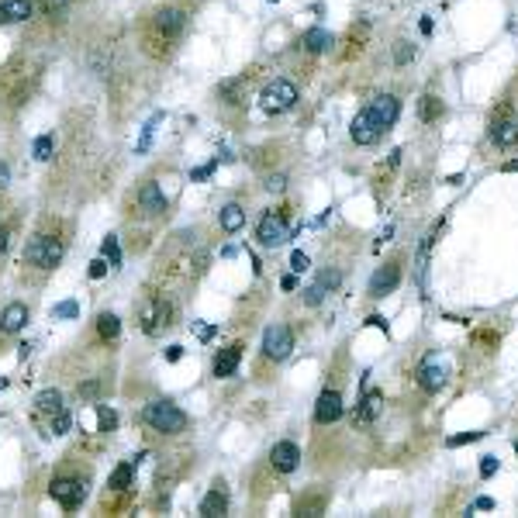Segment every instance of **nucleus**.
Masks as SVG:
<instances>
[{
	"mask_svg": "<svg viewBox=\"0 0 518 518\" xmlns=\"http://www.w3.org/2000/svg\"><path fill=\"white\" fill-rule=\"evenodd\" d=\"M145 425L152 428V432H163V435H177V432H184L187 428V412L180 408V405H173V401H152L149 408H145Z\"/></svg>",
	"mask_w": 518,
	"mask_h": 518,
	"instance_id": "nucleus-2",
	"label": "nucleus"
},
{
	"mask_svg": "<svg viewBox=\"0 0 518 518\" xmlns=\"http://www.w3.org/2000/svg\"><path fill=\"white\" fill-rule=\"evenodd\" d=\"M484 432H463V435H453L449 439V446H467V442H477Z\"/></svg>",
	"mask_w": 518,
	"mask_h": 518,
	"instance_id": "nucleus-39",
	"label": "nucleus"
},
{
	"mask_svg": "<svg viewBox=\"0 0 518 518\" xmlns=\"http://www.w3.org/2000/svg\"><path fill=\"white\" fill-rule=\"evenodd\" d=\"M3 180H7V170H0V184H3Z\"/></svg>",
	"mask_w": 518,
	"mask_h": 518,
	"instance_id": "nucleus-52",
	"label": "nucleus"
},
{
	"mask_svg": "<svg viewBox=\"0 0 518 518\" xmlns=\"http://www.w3.org/2000/svg\"><path fill=\"white\" fill-rule=\"evenodd\" d=\"M97 391H101V384H97V380H90V384H80V398H87V401H90V398H97Z\"/></svg>",
	"mask_w": 518,
	"mask_h": 518,
	"instance_id": "nucleus-43",
	"label": "nucleus"
},
{
	"mask_svg": "<svg viewBox=\"0 0 518 518\" xmlns=\"http://www.w3.org/2000/svg\"><path fill=\"white\" fill-rule=\"evenodd\" d=\"M270 463H273V470L277 474H294L298 467H301V449H298V442H277L273 449H270Z\"/></svg>",
	"mask_w": 518,
	"mask_h": 518,
	"instance_id": "nucleus-12",
	"label": "nucleus"
},
{
	"mask_svg": "<svg viewBox=\"0 0 518 518\" xmlns=\"http://www.w3.org/2000/svg\"><path fill=\"white\" fill-rule=\"evenodd\" d=\"M491 142L498 149H515L518 145V114H512L508 107H501L491 121Z\"/></svg>",
	"mask_w": 518,
	"mask_h": 518,
	"instance_id": "nucleus-11",
	"label": "nucleus"
},
{
	"mask_svg": "<svg viewBox=\"0 0 518 518\" xmlns=\"http://www.w3.org/2000/svg\"><path fill=\"white\" fill-rule=\"evenodd\" d=\"M446 114V104L439 101L435 94H425L421 101H418V118L425 121V124H432V121H439Z\"/></svg>",
	"mask_w": 518,
	"mask_h": 518,
	"instance_id": "nucleus-25",
	"label": "nucleus"
},
{
	"mask_svg": "<svg viewBox=\"0 0 518 518\" xmlns=\"http://www.w3.org/2000/svg\"><path fill=\"white\" fill-rule=\"evenodd\" d=\"M384 131H387V124H384V121L370 111V104H366V107L353 118V124H349V135H353V142H356V145H373V142H380V135H384Z\"/></svg>",
	"mask_w": 518,
	"mask_h": 518,
	"instance_id": "nucleus-6",
	"label": "nucleus"
},
{
	"mask_svg": "<svg viewBox=\"0 0 518 518\" xmlns=\"http://www.w3.org/2000/svg\"><path fill=\"white\" fill-rule=\"evenodd\" d=\"M101 252H104V259H107V266H111V270H114V266H121V249H118V238H114V235H107V238H104Z\"/></svg>",
	"mask_w": 518,
	"mask_h": 518,
	"instance_id": "nucleus-32",
	"label": "nucleus"
},
{
	"mask_svg": "<svg viewBox=\"0 0 518 518\" xmlns=\"http://www.w3.org/2000/svg\"><path fill=\"white\" fill-rule=\"evenodd\" d=\"M398 280H401V266H398V263H384V266L373 273V280H370V294H373V298H387V294L398 287Z\"/></svg>",
	"mask_w": 518,
	"mask_h": 518,
	"instance_id": "nucleus-15",
	"label": "nucleus"
},
{
	"mask_svg": "<svg viewBox=\"0 0 518 518\" xmlns=\"http://www.w3.org/2000/svg\"><path fill=\"white\" fill-rule=\"evenodd\" d=\"M218 221H221L225 232H238V228L245 225V211H242L238 204H225L221 211H218Z\"/></svg>",
	"mask_w": 518,
	"mask_h": 518,
	"instance_id": "nucleus-26",
	"label": "nucleus"
},
{
	"mask_svg": "<svg viewBox=\"0 0 518 518\" xmlns=\"http://www.w3.org/2000/svg\"><path fill=\"white\" fill-rule=\"evenodd\" d=\"M63 259V242L56 235H35L24 249V263L38 266V270H52Z\"/></svg>",
	"mask_w": 518,
	"mask_h": 518,
	"instance_id": "nucleus-3",
	"label": "nucleus"
},
{
	"mask_svg": "<svg viewBox=\"0 0 518 518\" xmlns=\"http://www.w3.org/2000/svg\"><path fill=\"white\" fill-rule=\"evenodd\" d=\"M10 245V228H0V252H7Z\"/></svg>",
	"mask_w": 518,
	"mask_h": 518,
	"instance_id": "nucleus-45",
	"label": "nucleus"
},
{
	"mask_svg": "<svg viewBox=\"0 0 518 518\" xmlns=\"http://www.w3.org/2000/svg\"><path fill=\"white\" fill-rule=\"evenodd\" d=\"M280 287H284V291H294V287H298V277H284Z\"/></svg>",
	"mask_w": 518,
	"mask_h": 518,
	"instance_id": "nucleus-48",
	"label": "nucleus"
},
{
	"mask_svg": "<svg viewBox=\"0 0 518 518\" xmlns=\"http://www.w3.org/2000/svg\"><path fill=\"white\" fill-rule=\"evenodd\" d=\"M266 187H270V191H280V187H284V177H280V173H277V177H270V180H266Z\"/></svg>",
	"mask_w": 518,
	"mask_h": 518,
	"instance_id": "nucleus-46",
	"label": "nucleus"
},
{
	"mask_svg": "<svg viewBox=\"0 0 518 518\" xmlns=\"http://www.w3.org/2000/svg\"><path fill=\"white\" fill-rule=\"evenodd\" d=\"M3 87H7V97H10V107H17V104L28 97V70H21V66H10L7 70V76H3Z\"/></svg>",
	"mask_w": 518,
	"mask_h": 518,
	"instance_id": "nucleus-18",
	"label": "nucleus"
},
{
	"mask_svg": "<svg viewBox=\"0 0 518 518\" xmlns=\"http://www.w3.org/2000/svg\"><path fill=\"white\" fill-rule=\"evenodd\" d=\"M52 432H56V435H66V432H70V414L63 412V408L52 414Z\"/></svg>",
	"mask_w": 518,
	"mask_h": 518,
	"instance_id": "nucleus-35",
	"label": "nucleus"
},
{
	"mask_svg": "<svg viewBox=\"0 0 518 518\" xmlns=\"http://www.w3.org/2000/svg\"><path fill=\"white\" fill-rule=\"evenodd\" d=\"M173 325V305L166 298H149L142 308H138V328L145 335H159L163 328Z\"/></svg>",
	"mask_w": 518,
	"mask_h": 518,
	"instance_id": "nucleus-4",
	"label": "nucleus"
},
{
	"mask_svg": "<svg viewBox=\"0 0 518 518\" xmlns=\"http://www.w3.org/2000/svg\"><path fill=\"white\" fill-rule=\"evenodd\" d=\"M35 14V3L31 0H0V21L14 24V21H28Z\"/></svg>",
	"mask_w": 518,
	"mask_h": 518,
	"instance_id": "nucleus-21",
	"label": "nucleus"
},
{
	"mask_svg": "<svg viewBox=\"0 0 518 518\" xmlns=\"http://www.w3.org/2000/svg\"><path fill=\"white\" fill-rule=\"evenodd\" d=\"M414 59V45L412 42H398V49H394V63L398 66H408Z\"/></svg>",
	"mask_w": 518,
	"mask_h": 518,
	"instance_id": "nucleus-34",
	"label": "nucleus"
},
{
	"mask_svg": "<svg viewBox=\"0 0 518 518\" xmlns=\"http://www.w3.org/2000/svg\"><path fill=\"white\" fill-rule=\"evenodd\" d=\"M366 38H370V24H366V21H356V24L349 28V35H346V45H349V49H342V59H353L356 52H363V49H366Z\"/></svg>",
	"mask_w": 518,
	"mask_h": 518,
	"instance_id": "nucleus-22",
	"label": "nucleus"
},
{
	"mask_svg": "<svg viewBox=\"0 0 518 518\" xmlns=\"http://www.w3.org/2000/svg\"><path fill=\"white\" fill-rule=\"evenodd\" d=\"M35 408H38V412H59V408H63V394H59V391H56V387H49V391H42V394H38V398H35Z\"/></svg>",
	"mask_w": 518,
	"mask_h": 518,
	"instance_id": "nucleus-29",
	"label": "nucleus"
},
{
	"mask_svg": "<svg viewBox=\"0 0 518 518\" xmlns=\"http://www.w3.org/2000/svg\"><path fill=\"white\" fill-rule=\"evenodd\" d=\"M294 349V332L287 325H270L266 335H263V356L273 359V363H284Z\"/></svg>",
	"mask_w": 518,
	"mask_h": 518,
	"instance_id": "nucleus-8",
	"label": "nucleus"
},
{
	"mask_svg": "<svg viewBox=\"0 0 518 518\" xmlns=\"http://www.w3.org/2000/svg\"><path fill=\"white\" fill-rule=\"evenodd\" d=\"M474 508H480V512H491V508H494V501H491V498H477V505H474Z\"/></svg>",
	"mask_w": 518,
	"mask_h": 518,
	"instance_id": "nucleus-47",
	"label": "nucleus"
},
{
	"mask_svg": "<svg viewBox=\"0 0 518 518\" xmlns=\"http://www.w3.org/2000/svg\"><path fill=\"white\" fill-rule=\"evenodd\" d=\"M76 305H73V301H66V305H56V308H52V318H76Z\"/></svg>",
	"mask_w": 518,
	"mask_h": 518,
	"instance_id": "nucleus-37",
	"label": "nucleus"
},
{
	"mask_svg": "<svg viewBox=\"0 0 518 518\" xmlns=\"http://www.w3.org/2000/svg\"><path fill=\"white\" fill-rule=\"evenodd\" d=\"M414 377H418V387H421L425 394H439V391L449 384V366H446L442 356H425Z\"/></svg>",
	"mask_w": 518,
	"mask_h": 518,
	"instance_id": "nucleus-7",
	"label": "nucleus"
},
{
	"mask_svg": "<svg viewBox=\"0 0 518 518\" xmlns=\"http://www.w3.org/2000/svg\"><path fill=\"white\" fill-rule=\"evenodd\" d=\"M294 104H298V87H294L291 80H273V83H266L263 94H259V107H263L266 114H284V111H291Z\"/></svg>",
	"mask_w": 518,
	"mask_h": 518,
	"instance_id": "nucleus-5",
	"label": "nucleus"
},
{
	"mask_svg": "<svg viewBox=\"0 0 518 518\" xmlns=\"http://www.w3.org/2000/svg\"><path fill=\"white\" fill-rule=\"evenodd\" d=\"M24 321H28V308H24L21 301H14V305H7L3 314H0V332H3V335H14V332L24 328Z\"/></svg>",
	"mask_w": 518,
	"mask_h": 518,
	"instance_id": "nucleus-20",
	"label": "nucleus"
},
{
	"mask_svg": "<svg viewBox=\"0 0 518 518\" xmlns=\"http://www.w3.org/2000/svg\"><path fill=\"white\" fill-rule=\"evenodd\" d=\"M256 238H259V245L277 249L287 238V214L284 211H266L259 218V225H256Z\"/></svg>",
	"mask_w": 518,
	"mask_h": 518,
	"instance_id": "nucleus-9",
	"label": "nucleus"
},
{
	"mask_svg": "<svg viewBox=\"0 0 518 518\" xmlns=\"http://www.w3.org/2000/svg\"><path fill=\"white\" fill-rule=\"evenodd\" d=\"M35 159H38V163L52 159V135H42V138H35Z\"/></svg>",
	"mask_w": 518,
	"mask_h": 518,
	"instance_id": "nucleus-33",
	"label": "nucleus"
},
{
	"mask_svg": "<svg viewBox=\"0 0 518 518\" xmlns=\"http://www.w3.org/2000/svg\"><path fill=\"white\" fill-rule=\"evenodd\" d=\"M505 173H518V159H512V163H505Z\"/></svg>",
	"mask_w": 518,
	"mask_h": 518,
	"instance_id": "nucleus-51",
	"label": "nucleus"
},
{
	"mask_svg": "<svg viewBox=\"0 0 518 518\" xmlns=\"http://www.w3.org/2000/svg\"><path fill=\"white\" fill-rule=\"evenodd\" d=\"M184 31H187V14L180 7H156L142 21V49L152 59H170V52L184 38Z\"/></svg>",
	"mask_w": 518,
	"mask_h": 518,
	"instance_id": "nucleus-1",
	"label": "nucleus"
},
{
	"mask_svg": "<svg viewBox=\"0 0 518 518\" xmlns=\"http://www.w3.org/2000/svg\"><path fill=\"white\" fill-rule=\"evenodd\" d=\"M308 266H311V259L305 252H294V256H291V270H294V273H305Z\"/></svg>",
	"mask_w": 518,
	"mask_h": 518,
	"instance_id": "nucleus-38",
	"label": "nucleus"
},
{
	"mask_svg": "<svg viewBox=\"0 0 518 518\" xmlns=\"http://www.w3.org/2000/svg\"><path fill=\"white\" fill-rule=\"evenodd\" d=\"M225 512H228V494H225V487L218 484L214 491H207L204 494V501H201V515L214 518V515H225Z\"/></svg>",
	"mask_w": 518,
	"mask_h": 518,
	"instance_id": "nucleus-23",
	"label": "nucleus"
},
{
	"mask_svg": "<svg viewBox=\"0 0 518 518\" xmlns=\"http://www.w3.org/2000/svg\"><path fill=\"white\" fill-rule=\"evenodd\" d=\"M318 284H321V287H325V291H328V287H339V270H325V273H321V280H318Z\"/></svg>",
	"mask_w": 518,
	"mask_h": 518,
	"instance_id": "nucleus-41",
	"label": "nucleus"
},
{
	"mask_svg": "<svg viewBox=\"0 0 518 518\" xmlns=\"http://www.w3.org/2000/svg\"><path fill=\"white\" fill-rule=\"evenodd\" d=\"M166 359H170V363H177V359H180V346H170V353H166Z\"/></svg>",
	"mask_w": 518,
	"mask_h": 518,
	"instance_id": "nucleus-50",
	"label": "nucleus"
},
{
	"mask_svg": "<svg viewBox=\"0 0 518 518\" xmlns=\"http://www.w3.org/2000/svg\"><path fill=\"white\" fill-rule=\"evenodd\" d=\"M97 332H101L104 342H114V339L121 335V321H118V314H111V311L97 314Z\"/></svg>",
	"mask_w": 518,
	"mask_h": 518,
	"instance_id": "nucleus-28",
	"label": "nucleus"
},
{
	"mask_svg": "<svg viewBox=\"0 0 518 518\" xmlns=\"http://www.w3.org/2000/svg\"><path fill=\"white\" fill-rule=\"evenodd\" d=\"M301 298H305L308 305H321V298H325V287H321V284H311V287L305 291V294H301Z\"/></svg>",
	"mask_w": 518,
	"mask_h": 518,
	"instance_id": "nucleus-36",
	"label": "nucleus"
},
{
	"mask_svg": "<svg viewBox=\"0 0 518 518\" xmlns=\"http://www.w3.org/2000/svg\"><path fill=\"white\" fill-rule=\"evenodd\" d=\"M197 335H201V339H211V335H214V328H211V325H197Z\"/></svg>",
	"mask_w": 518,
	"mask_h": 518,
	"instance_id": "nucleus-49",
	"label": "nucleus"
},
{
	"mask_svg": "<svg viewBox=\"0 0 518 518\" xmlns=\"http://www.w3.org/2000/svg\"><path fill=\"white\" fill-rule=\"evenodd\" d=\"M498 474V460L494 456H484V463H480V477H494Z\"/></svg>",
	"mask_w": 518,
	"mask_h": 518,
	"instance_id": "nucleus-42",
	"label": "nucleus"
},
{
	"mask_svg": "<svg viewBox=\"0 0 518 518\" xmlns=\"http://www.w3.org/2000/svg\"><path fill=\"white\" fill-rule=\"evenodd\" d=\"M301 45H305L308 52H314V56H318V52L332 49V45H335V38H332L325 28H308V31H305V38H301Z\"/></svg>",
	"mask_w": 518,
	"mask_h": 518,
	"instance_id": "nucleus-24",
	"label": "nucleus"
},
{
	"mask_svg": "<svg viewBox=\"0 0 518 518\" xmlns=\"http://www.w3.org/2000/svg\"><path fill=\"white\" fill-rule=\"evenodd\" d=\"M218 97L225 104H232V107H238V104L245 101V80H225L218 87Z\"/></svg>",
	"mask_w": 518,
	"mask_h": 518,
	"instance_id": "nucleus-27",
	"label": "nucleus"
},
{
	"mask_svg": "<svg viewBox=\"0 0 518 518\" xmlns=\"http://www.w3.org/2000/svg\"><path fill=\"white\" fill-rule=\"evenodd\" d=\"M342 418V394L339 391H321L318 405H314V421L318 425H332Z\"/></svg>",
	"mask_w": 518,
	"mask_h": 518,
	"instance_id": "nucleus-14",
	"label": "nucleus"
},
{
	"mask_svg": "<svg viewBox=\"0 0 518 518\" xmlns=\"http://www.w3.org/2000/svg\"><path fill=\"white\" fill-rule=\"evenodd\" d=\"M128 484H131V463H121V467H118V470L111 474L107 487H111V491H124Z\"/></svg>",
	"mask_w": 518,
	"mask_h": 518,
	"instance_id": "nucleus-31",
	"label": "nucleus"
},
{
	"mask_svg": "<svg viewBox=\"0 0 518 518\" xmlns=\"http://www.w3.org/2000/svg\"><path fill=\"white\" fill-rule=\"evenodd\" d=\"M325 505H328V498H325V494H308V498H301V501H298V515H321V512H325Z\"/></svg>",
	"mask_w": 518,
	"mask_h": 518,
	"instance_id": "nucleus-30",
	"label": "nucleus"
},
{
	"mask_svg": "<svg viewBox=\"0 0 518 518\" xmlns=\"http://www.w3.org/2000/svg\"><path fill=\"white\" fill-rule=\"evenodd\" d=\"M370 111H373V114H377V118L391 128V124L398 121V114H401V101H398L394 94H380V97H373V101H370Z\"/></svg>",
	"mask_w": 518,
	"mask_h": 518,
	"instance_id": "nucleus-19",
	"label": "nucleus"
},
{
	"mask_svg": "<svg viewBox=\"0 0 518 518\" xmlns=\"http://www.w3.org/2000/svg\"><path fill=\"white\" fill-rule=\"evenodd\" d=\"M242 342H232L228 349H221L218 356H214V363H211V373L221 380V377H232L235 370H238V359H242Z\"/></svg>",
	"mask_w": 518,
	"mask_h": 518,
	"instance_id": "nucleus-16",
	"label": "nucleus"
},
{
	"mask_svg": "<svg viewBox=\"0 0 518 518\" xmlns=\"http://www.w3.org/2000/svg\"><path fill=\"white\" fill-rule=\"evenodd\" d=\"M273 3H277V0H273Z\"/></svg>",
	"mask_w": 518,
	"mask_h": 518,
	"instance_id": "nucleus-53",
	"label": "nucleus"
},
{
	"mask_svg": "<svg viewBox=\"0 0 518 518\" xmlns=\"http://www.w3.org/2000/svg\"><path fill=\"white\" fill-rule=\"evenodd\" d=\"M49 491H52V498H56L66 512H76V508L83 505V498H87V484L76 480V477H56Z\"/></svg>",
	"mask_w": 518,
	"mask_h": 518,
	"instance_id": "nucleus-10",
	"label": "nucleus"
},
{
	"mask_svg": "<svg viewBox=\"0 0 518 518\" xmlns=\"http://www.w3.org/2000/svg\"><path fill=\"white\" fill-rule=\"evenodd\" d=\"M104 273H107V259H94V263H90V277L101 280Z\"/></svg>",
	"mask_w": 518,
	"mask_h": 518,
	"instance_id": "nucleus-44",
	"label": "nucleus"
},
{
	"mask_svg": "<svg viewBox=\"0 0 518 518\" xmlns=\"http://www.w3.org/2000/svg\"><path fill=\"white\" fill-rule=\"evenodd\" d=\"M166 211V194L159 191V184H142L138 187V214L142 218H159Z\"/></svg>",
	"mask_w": 518,
	"mask_h": 518,
	"instance_id": "nucleus-13",
	"label": "nucleus"
},
{
	"mask_svg": "<svg viewBox=\"0 0 518 518\" xmlns=\"http://www.w3.org/2000/svg\"><path fill=\"white\" fill-rule=\"evenodd\" d=\"M380 412H384V394H380V391H366V394L359 398L356 412H353V425H370Z\"/></svg>",
	"mask_w": 518,
	"mask_h": 518,
	"instance_id": "nucleus-17",
	"label": "nucleus"
},
{
	"mask_svg": "<svg viewBox=\"0 0 518 518\" xmlns=\"http://www.w3.org/2000/svg\"><path fill=\"white\" fill-rule=\"evenodd\" d=\"M114 425H118V414L101 408V432H114Z\"/></svg>",
	"mask_w": 518,
	"mask_h": 518,
	"instance_id": "nucleus-40",
	"label": "nucleus"
}]
</instances>
